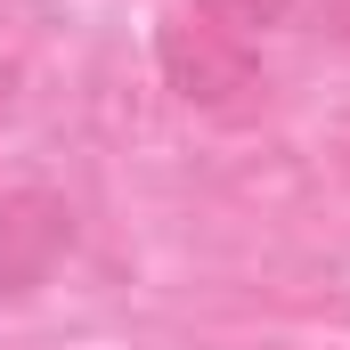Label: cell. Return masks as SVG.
<instances>
[{
    "label": "cell",
    "mask_w": 350,
    "mask_h": 350,
    "mask_svg": "<svg viewBox=\"0 0 350 350\" xmlns=\"http://www.w3.org/2000/svg\"><path fill=\"white\" fill-rule=\"evenodd\" d=\"M155 66H163V90L179 106H196V114H245L261 98L253 41L228 33V25H212V16H196V8L155 33Z\"/></svg>",
    "instance_id": "6da1fadb"
},
{
    "label": "cell",
    "mask_w": 350,
    "mask_h": 350,
    "mask_svg": "<svg viewBox=\"0 0 350 350\" xmlns=\"http://www.w3.org/2000/svg\"><path fill=\"white\" fill-rule=\"evenodd\" d=\"M66 253H74V204H66L57 187H16V196H0V301L41 293Z\"/></svg>",
    "instance_id": "7a4b0ae2"
},
{
    "label": "cell",
    "mask_w": 350,
    "mask_h": 350,
    "mask_svg": "<svg viewBox=\"0 0 350 350\" xmlns=\"http://www.w3.org/2000/svg\"><path fill=\"white\" fill-rule=\"evenodd\" d=\"M196 16H212V25H228V33H253V25H285L293 0H196Z\"/></svg>",
    "instance_id": "3957f363"
},
{
    "label": "cell",
    "mask_w": 350,
    "mask_h": 350,
    "mask_svg": "<svg viewBox=\"0 0 350 350\" xmlns=\"http://www.w3.org/2000/svg\"><path fill=\"white\" fill-rule=\"evenodd\" d=\"M326 16H334V33H350V0H326Z\"/></svg>",
    "instance_id": "277c9868"
}]
</instances>
